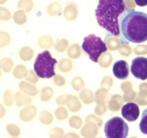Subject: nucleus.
Returning a JSON list of instances; mask_svg holds the SVG:
<instances>
[{
	"label": "nucleus",
	"mask_w": 147,
	"mask_h": 138,
	"mask_svg": "<svg viewBox=\"0 0 147 138\" xmlns=\"http://www.w3.org/2000/svg\"><path fill=\"white\" fill-rule=\"evenodd\" d=\"M125 9L124 0H98L95 12L98 24L113 35H119V17Z\"/></svg>",
	"instance_id": "obj_1"
},
{
	"label": "nucleus",
	"mask_w": 147,
	"mask_h": 138,
	"mask_svg": "<svg viewBox=\"0 0 147 138\" xmlns=\"http://www.w3.org/2000/svg\"><path fill=\"white\" fill-rule=\"evenodd\" d=\"M121 29L128 41L144 43L147 40V14L134 9L130 10L122 19Z\"/></svg>",
	"instance_id": "obj_2"
},
{
	"label": "nucleus",
	"mask_w": 147,
	"mask_h": 138,
	"mask_svg": "<svg viewBox=\"0 0 147 138\" xmlns=\"http://www.w3.org/2000/svg\"><path fill=\"white\" fill-rule=\"evenodd\" d=\"M57 61L53 58L50 51L45 50L39 53L34 63V70L41 78H50L55 76V66Z\"/></svg>",
	"instance_id": "obj_3"
},
{
	"label": "nucleus",
	"mask_w": 147,
	"mask_h": 138,
	"mask_svg": "<svg viewBox=\"0 0 147 138\" xmlns=\"http://www.w3.org/2000/svg\"><path fill=\"white\" fill-rule=\"evenodd\" d=\"M82 48L94 63H98L99 57L108 50L106 43L94 34H90L85 37Z\"/></svg>",
	"instance_id": "obj_4"
},
{
	"label": "nucleus",
	"mask_w": 147,
	"mask_h": 138,
	"mask_svg": "<svg viewBox=\"0 0 147 138\" xmlns=\"http://www.w3.org/2000/svg\"><path fill=\"white\" fill-rule=\"evenodd\" d=\"M129 128L122 118L114 116L107 121L104 126V132L106 137L124 138L129 135Z\"/></svg>",
	"instance_id": "obj_5"
},
{
	"label": "nucleus",
	"mask_w": 147,
	"mask_h": 138,
	"mask_svg": "<svg viewBox=\"0 0 147 138\" xmlns=\"http://www.w3.org/2000/svg\"><path fill=\"white\" fill-rule=\"evenodd\" d=\"M131 72L136 78L144 80L147 79V58L136 57L132 60Z\"/></svg>",
	"instance_id": "obj_6"
},
{
	"label": "nucleus",
	"mask_w": 147,
	"mask_h": 138,
	"mask_svg": "<svg viewBox=\"0 0 147 138\" xmlns=\"http://www.w3.org/2000/svg\"><path fill=\"white\" fill-rule=\"evenodd\" d=\"M122 116L128 122H135L140 114L139 107L136 103L128 102L121 108Z\"/></svg>",
	"instance_id": "obj_7"
},
{
	"label": "nucleus",
	"mask_w": 147,
	"mask_h": 138,
	"mask_svg": "<svg viewBox=\"0 0 147 138\" xmlns=\"http://www.w3.org/2000/svg\"><path fill=\"white\" fill-rule=\"evenodd\" d=\"M113 73L116 78L120 80H126L129 76V64L126 60H120L114 63Z\"/></svg>",
	"instance_id": "obj_8"
},
{
	"label": "nucleus",
	"mask_w": 147,
	"mask_h": 138,
	"mask_svg": "<svg viewBox=\"0 0 147 138\" xmlns=\"http://www.w3.org/2000/svg\"><path fill=\"white\" fill-rule=\"evenodd\" d=\"M37 114V108L34 105L30 104L24 106L20 112V119L22 122H29L35 118Z\"/></svg>",
	"instance_id": "obj_9"
},
{
	"label": "nucleus",
	"mask_w": 147,
	"mask_h": 138,
	"mask_svg": "<svg viewBox=\"0 0 147 138\" xmlns=\"http://www.w3.org/2000/svg\"><path fill=\"white\" fill-rule=\"evenodd\" d=\"M99 127L93 122H86L80 130V135L83 137H96L98 135Z\"/></svg>",
	"instance_id": "obj_10"
},
{
	"label": "nucleus",
	"mask_w": 147,
	"mask_h": 138,
	"mask_svg": "<svg viewBox=\"0 0 147 138\" xmlns=\"http://www.w3.org/2000/svg\"><path fill=\"white\" fill-rule=\"evenodd\" d=\"M123 96L120 94H114L109 99L108 101V109L112 112H119L123 104Z\"/></svg>",
	"instance_id": "obj_11"
},
{
	"label": "nucleus",
	"mask_w": 147,
	"mask_h": 138,
	"mask_svg": "<svg viewBox=\"0 0 147 138\" xmlns=\"http://www.w3.org/2000/svg\"><path fill=\"white\" fill-rule=\"evenodd\" d=\"M19 89L23 93L30 96H35L40 93L37 86L27 80H22L19 83Z\"/></svg>",
	"instance_id": "obj_12"
},
{
	"label": "nucleus",
	"mask_w": 147,
	"mask_h": 138,
	"mask_svg": "<svg viewBox=\"0 0 147 138\" xmlns=\"http://www.w3.org/2000/svg\"><path fill=\"white\" fill-rule=\"evenodd\" d=\"M63 17L67 21H75L78 17V10L76 4H67L63 12Z\"/></svg>",
	"instance_id": "obj_13"
},
{
	"label": "nucleus",
	"mask_w": 147,
	"mask_h": 138,
	"mask_svg": "<svg viewBox=\"0 0 147 138\" xmlns=\"http://www.w3.org/2000/svg\"><path fill=\"white\" fill-rule=\"evenodd\" d=\"M66 105H67L69 110L71 112H73V113L79 112L82 108V104L80 101V98L77 97L76 96L70 94V93H69L68 96H67Z\"/></svg>",
	"instance_id": "obj_14"
},
{
	"label": "nucleus",
	"mask_w": 147,
	"mask_h": 138,
	"mask_svg": "<svg viewBox=\"0 0 147 138\" xmlns=\"http://www.w3.org/2000/svg\"><path fill=\"white\" fill-rule=\"evenodd\" d=\"M37 45L43 50H48L54 46V39L48 34H42L38 37Z\"/></svg>",
	"instance_id": "obj_15"
},
{
	"label": "nucleus",
	"mask_w": 147,
	"mask_h": 138,
	"mask_svg": "<svg viewBox=\"0 0 147 138\" xmlns=\"http://www.w3.org/2000/svg\"><path fill=\"white\" fill-rule=\"evenodd\" d=\"M32 99L22 91H17L14 95V102L17 107H22L31 104Z\"/></svg>",
	"instance_id": "obj_16"
},
{
	"label": "nucleus",
	"mask_w": 147,
	"mask_h": 138,
	"mask_svg": "<svg viewBox=\"0 0 147 138\" xmlns=\"http://www.w3.org/2000/svg\"><path fill=\"white\" fill-rule=\"evenodd\" d=\"M34 56V50L28 45L23 46L19 51V57L23 61H31Z\"/></svg>",
	"instance_id": "obj_17"
},
{
	"label": "nucleus",
	"mask_w": 147,
	"mask_h": 138,
	"mask_svg": "<svg viewBox=\"0 0 147 138\" xmlns=\"http://www.w3.org/2000/svg\"><path fill=\"white\" fill-rule=\"evenodd\" d=\"M79 98L81 101L86 105L91 104L95 101V94L88 89H83L79 93Z\"/></svg>",
	"instance_id": "obj_18"
},
{
	"label": "nucleus",
	"mask_w": 147,
	"mask_h": 138,
	"mask_svg": "<svg viewBox=\"0 0 147 138\" xmlns=\"http://www.w3.org/2000/svg\"><path fill=\"white\" fill-rule=\"evenodd\" d=\"M109 100V90L100 87L95 93V102L96 103H106Z\"/></svg>",
	"instance_id": "obj_19"
},
{
	"label": "nucleus",
	"mask_w": 147,
	"mask_h": 138,
	"mask_svg": "<svg viewBox=\"0 0 147 138\" xmlns=\"http://www.w3.org/2000/svg\"><path fill=\"white\" fill-rule=\"evenodd\" d=\"M113 63V55L111 53L105 52L101 55L99 57L98 63L99 64L100 68L106 69L111 66V65Z\"/></svg>",
	"instance_id": "obj_20"
},
{
	"label": "nucleus",
	"mask_w": 147,
	"mask_h": 138,
	"mask_svg": "<svg viewBox=\"0 0 147 138\" xmlns=\"http://www.w3.org/2000/svg\"><path fill=\"white\" fill-rule=\"evenodd\" d=\"M67 54L70 59H78L82 55L81 47L78 43H74L69 46L67 50Z\"/></svg>",
	"instance_id": "obj_21"
},
{
	"label": "nucleus",
	"mask_w": 147,
	"mask_h": 138,
	"mask_svg": "<svg viewBox=\"0 0 147 138\" xmlns=\"http://www.w3.org/2000/svg\"><path fill=\"white\" fill-rule=\"evenodd\" d=\"M73 63L70 59L63 58L58 63V69L60 72L64 73H70L73 70Z\"/></svg>",
	"instance_id": "obj_22"
},
{
	"label": "nucleus",
	"mask_w": 147,
	"mask_h": 138,
	"mask_svg": "<svg viewBox=\"0 0 147 138\" xmlns=\"http://www.w3.org/2000/svg\"><path fill=\"white\" fill-rule=\"evenodd\" d=\"M106 45L107 48L111 51H115L119 50V47L121 46V40L118 37L113 36H109L106 39Z\"/></svg>",
	"instance_id": "obj_23"
},
{
	"label": "nucleus",
	"mask_w": 147,
	"mask_h": 138,
	"mask_svg": "<svg viewBox=\"0 0 147 138\" xmlns=\"http://www.w3.org/2000/svg\"><path fill=\"white\" fill-rule=\"evenodd\" d=\"M54 96V90L49 86H44L40 91V99L43 102L49 101Z\"/></svg>",
	"instance_id": "obj_24"
},
{
	"label": "nucleus",
	"mask_w": 147,
	"mask_h": 138,
	"mask_svg": "<svg viewBox=\"0 0 147 138\" xmlns=\"http://www.w3.org/2000/svg\"><path fill=\"white\" fill-rule=\"evenodd\" d=\"M14 60L9 57H4L0 60V70L4 73H9L14 68Z\"/></svg>",
	"instance_id": "obj_25"
},
{
	"label": "nucleus",
	"mask_w": 147,
	"mask_h": 138,
	"mask_svg": "<svg viewBox=\"0 0 147 138\" xmlns=\"http://www.w3.org/2000/svg\"><path fill=\"white\" fill-rule=\"evenodd\" d=\"M39 120L44 125H50L53 124L54 117L51 112L47 110H42L39 114Z\"/></svg>",
	"instance_id": "obj_26"
},
{
	"label": "nucleus",
	"mask_w": 147,
	"mask_h": 138,
	"mask_svg": "<svg viewBox=\"0 0 147 138\" xmlns=\"http://www.w3.org/2000/svg\"><path fill=\"white\" fill-rule=\"evenodd\" d=\"M28 71V69L25 66L22 64H19L14 67L13 70V76L15 78L22 80L23 78H25Z\"/></svg>",
	"instance_id": "obj_27"
},
{
	"label": "nucleus",
	"mask_w": 147,
	"mask_h": 138,
	"mask_svg": "<svg viewBox=\"0 0 147 138\" xmlns=\"http://www.w3.org/2000/svg\"><path fill=\"white\" fill-rule=\"evenodd\" d=\"M71 86L72 88L76 91H80L83 89H85L86 82H85L84 79L81 76H75L71 80Z\"/></svg>",
	"instance_id": "obj_28"
},
{
	"label": "nucleus",
	"mask_w": 147,
	"mask_h": 138,
	"mask_svg": "<svg viewBox=\"0 0 147 138\" xmlns=\"http://www.w3.org/2000/svg\"><path fill=\"white\" fill-rule=\"evenodd\" d=\"M12 17L14 23L18 25H24L27 22V15L23 10H19L16 12Z\"/></svg>",
	"instance_id": "obj_29"
},
{
	"label": "nucleus",
	"mask_w": 147,
	"mask_h": 138,
	"mask_svg": "<svg viewBox=\"0 0 147 138\" xmlns=\"http://www.w3.org/2000/svg\"><path fill=\"white\" fill-rule=\"evenodd\" d=\"M62 12V7L57 2L50 4L47 8V12L50 17H57Z\"/></svg>",
	"instance_id": "obj_30"
},
{
	"label": "nucleus",
	"mask_w": 147,
	"mask_h": 138,
	"mask_svg": "<svg viewBox=\"0 0 147 138\" xmlns=\"http://www.w3.org/2000/svg\"><path fill=\"white\" fill-rule=\"evenodd\" d=\"M3 103L6 106H11L14 101V96L13 91L11 89H8L4 91L2 96Z\"/></svg>",
	"instance_id": "obj_31"
},
{
	"label": "nucleus",
	"mask_w": 147,
	"mask_h": 138,
	"mask_svg": "<svg viewBox=\"0 0 147 138\" xmlns=\"http://www.w3.org/2000/svg\"><path fill=\"white\" fill-rule=\"evenodd\" d=\"M70 46L69 41L65 38H62L56 42L54 45V47L55 50L58 53H64L65 51L68 49Z\"/></svg>",
	"instance_id": "obj_32"
},
{
	"label": "nucleus",
	"mask_w": 147,
	"mask_h": 138,
	"mask_svg": "<svg viewBox=\"0 0 147 138\" xmlns=\"http://www.w3.org/2000/svg\"><path fill=\"white\" fill-rule=\"evenodd\" d=\"M55 116L59 121H65L68 118L69 114L68 111L65 107L63 106H60L55 111Z\"/></svg>",
	"instance_id": "obj_33"
},
{
	"label": "nucleus",
	"mask_w": 147,
	"mask_h": 138,
	"mask_svg": "<svg viewBox=\"0 0 147 138\" xmlns=\"http://www.w3.org/2000/svg\"><path fill=\"white\" fill-rule=\"evenodd\" d=\"M83 119L78 115H73L69 119V125L71 128L75 129H79L83 126Z\"/></svg>",
	"instance_id": "obj_34"
},
{
	"label": "nucleus",
	"mask_w": 147,
	"mask_h": 138,
	"mask_svg": "<svg viewBox=\"0 0 147 138\" xmlns=\"http://www.w3.org/2000/svg\"><path fill=\"white\" fill-rule=\"evenodd\" d=\"M6 129L9 135L13 137H18L21 134V129L20 126L15 124H8L6 126Z\"/></svg>",
	"instance_id": "obj_35"
},
{
	"label": "nucleus",
	"mask_w": 147,
	"mask_h": 138,
	"mask_svg": "<svg viewBox=\"0 0 147 138\" xmlns=\"http://www.w3.org/2000/svg\"><path fill=\"white\" fill-rule=\"evenodd\" d=\"M11 35L8 32L0 31V48L8 46L11 43Z\"/></svg>",
	"instance_id": "obj_36"
},
{
	"label": "nucleus",
	"mask_w": 147,
	"mask_h": 138,
	"mask_svg": "<svg viewBox=\"0 0 147 138\" xmlns=\"http://www.w3.org/2000/svg\"><path fill=\"white\" fill-rule=\"evenodd\" d=\"M17 7L26 12H30L32 10L34 4L32 0H20Z\"/></svg>",
	"instance_id": "obj_37"
},
{
	"label": "nucleus",
	"mask_w": 147,
	"mask_h": 138,
	"mask_svg": "<svg viewBox=\"0 0 147 138\" xmlns=\"http://www.w3.org/2000/svg\"><path fill=\"white\" fill-rule=\"evenodd\" d=\"M139 129L142 133L147 135V109H144L142 112V119L139 123Z\"/></svg>",
	"instance_id": "obj_38"
},
{
	"label": "nucleus",
	"mask_w": 147,
	"mask_h": 138,
	"mask_svg": "<svg viewBox=\"0 0 147 138\" xmlns=\"http://www.w3.org/2000/svg\"><path fill=\"white\" fill-rule=\"evenodd\" d=\"M113 86V79L111 76H106L100 81V87L110 90Z\"/></svg>",
	"instance_id": "obj_39"
},
{
	"label": "nucleus",
	"mask_w": 147,
	"mask_h": 138,
	"mask_svg": "<svg viewBox=\"0 0 147 138\" xmlns=\"http://www.w3.org/2000/svg\"><path fill=\"white\" fill-rule=\"evenodd\" d=\"M48 136L50 137H65V131L61 127H54L49 131Z\"/></svg>",
	"instance_id": "obj_40"
},
{
	"label": "nucleus",
	"mask_w": 147,
	"mask_h": 138,
	"mask_svg": "<svg viewBox=\"0 0 147 138\" xmlns=\"http://www.w3.org/2000/svg\"><path fill=\"white\" fill-rule=\"evenodd\" d=\"M119 52L121 55L127 57L132 53V48L128 44L121 45L119 48Z\"/></svg>",
	"instance_id": "obj_41"
},
{
	"label": "nucleus",
	"mask_w": 147,
	"mask_h": 138,
	"mask_svg": "<svg viewBox=\"0 0 147 138\" xmlns=\"http://www.w3.org/2000/svg\"><path fill=\"white\" fill-rule=\"evenodd\" d=\"M93 122L95 123L96 124L98 125L99 128L103 126V120L100 119V117H98V116L97 115H95V114H89L86 116V122Z\"/></svg>",
	"instance_id": "obj_42"
},
{
	"label": "nucleus",
	"mask_w": 147,
	"mask_h": 138,
	"mask_svg": "<svg viewBox=\"0 0 147 138\" xmlns=\"http://www.w3.org/2000/svg\"><path fill=\"white\" fill-rule=\"evenodd\" d=\"M39 78L40 77L37 76L34 70H30L27 73V76H26L25 80L30 83H33V84H36L39 81Z\"/></svg>",
	"instance_id": "obj_43"
},
{
	"label": "nucleus",
	"mask_w": 147,
	"mask_h": 138,
	"mask_svg": "<svg viewBox=\"0 0 147 138\" xmlns=\"http://www.w3.org/2000/svg\"><path fill=\"white\" fill-rule=\"evenodd\" d=\"M106 103H98L94 109V112L97 116H103L107 112Z\"/></svg>",
	"instance_id": "obj_44"
},
{
	"label": "nucleus",
	"mask_w": 147,
	"mask_h": 138,
	"mask_svg": "<svg viewBox=\"0 0 147 138\" xmlns=\"http://www.w3.org/2000/svg\"><path fill=\"white\" fill-rule=\"evenodd\" d=\"M53 83L57 87H63L66 83V79L61 75H55L53 76Z\"/></svg>",
	"instance_id": "obj_45"
},
{
	"label": "nucleus",
	"mask_w": 147,
	"mask_h": 138,
	"mask_svg": "<svg viewBox=\"0 0 147 138\" xmlns=\"http://www.w3.org/2000/svg\"><path fill=\"white\" fill-rule=\"evenodd\" d=\"M11 15L10 12L7 9L0 7V20L2 21H9L11 19Z\"/></svg>",
	"instance_id": "obj_46"
},
{
	"label": "nucleus",
	"mask_w": 147,
	"mask_h": 138,
	"mask_svg": "<svg viewBox=\"0 0 147 138\" xmlns=\"http://www.w3.org/2000/svg\"><path fill=\"white\" fill-rule=\"evenodd\" d=\"M121 89L123 93H127V92L131 91L133 89V83L129 80H126L123 81V83L121 84Z\"/></svg>",
	"instance_id": "obj_47"
},
{
	"label": "nucleus",
	"mask_w": 147,
	"mask_h": 138,
	"mask_svg": "<svg viewBox=\"0 0 147 138\" xmlns=\"http://www.w3.org/2000/svg\"><path fill=\"white\" fill-rule=\"evenodd\" d=\"M67 96H68V93H64V94L57 96L55 99L56 104L59 105V106H63V105L66 104Z\"/></svg>",
	"instance_id": "obj_48"
},
{
	"label": "nucleus",
	"mask_w": 147,
	"mask_h": 138,
	"mask_svg": "<svg viewBox=\"0 0 147 138\" xmlns=\"http://www.w3.org/2000/svg\"><path fill=\"white\" fill-rule=\"evenodd\" d=\"M136 97V93L134 91L127 92V93H123V101L126 102H131L134 100Z\"/></svg>",
	"instance_id": "obj_49"
},
{
	"label": "nucleus",
	"mask_w": 147,
	"mask_h": 138,
	"mask_svg": "<svg viewBox=\"0 0 147 138\" xmlns=\"http://www.w3.org/2000/svg\"><path fill=\"white\" fill-rule=\"evenodd\" d=\"M134 53L136 55H142V54H145L146 53V49L145 46L142 45H139L137 47H136L134 48Z\"/></svg>",
	"instance_id": "obj_50"
},
{
	"label": "nucleus",
	"mask_w": 147,
	"mask_h": 138,
	"mask_svg": "<svg viewBox=\"0 0 147 138\" xmlns=\"http://www.w3.org/2000/svg\"><path fill=\"white\" fill-rule=\"evenodd\" d=\"M125 7L127 11H130L131 9H134L135 5L133 2V0H125Z\"/></svg>",
	"instance_id": "obj_51"
},
{
	"label": "nucleus",
	"mask_w": 147,
	"mask_h": 138,
	"mask_svg": "<svg viewBox=\"0 0 147 138\" xmlns=\"http://www.w3.org/2000/svg\"><path fill=\"white\" fill-rule=\"evenodd\" d=\"M7 114V110H6L5 107L4 105L0 103V119H2Z\"/></svg>",
	"instance_id": "obj_52"
},
{
	"label": "nucleus",
	"mask_w": 147,
	"mask_h": 138,
	"mask_svg": "<svg viewBox=\"0 0 147 138\" xmlns=\"http://www.w3.org/2000/svg\"><path fill=\"white\" fill-rule=\"evenodd\" d=\"M134 2L139 7H146L147 6V0H134Z\"/></svg>",
	"instance_id": "obj_53"
},
{
	"label": "nucleus",
	"mask_w": 147,
	"mask_h": 138,
	"mask_svg": "<svg viewBox=\"0 0 147 138\" xmlns=\"http://www.w3.org/2000/svg\"><path fill=\"white\" fill-rule=\"evenodd\" d=\"M65 137H80V135L71 132L70 133H67V135H65Z\"/></svg>",
	"instance_id": "obj_54"
},
{
	"label": "nucleus",
	"mask_w": 147,
	"mask_h": 138,
	"mask_svg": "<svg viewBox=\"0 0 147 138\" xmlns=\"http://www.w3.org/2000/svg\"><path fill=\"white\" fill-rule=\"evenodd\" d=\"M1 70H0V78H1Z\"/></svg>",
	"instance_id": "obj_55"
}]
</instances>
